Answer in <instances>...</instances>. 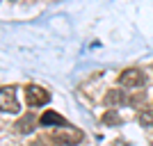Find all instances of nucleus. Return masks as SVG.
<instances>
[{
  "label": "nucleus",
  "mask_w": 153,
  "mask_h": 146,
  "mask_svg": "<svg viewBox=\"0 0 153 146\" xmlns=\"http://www.w3.org/2000/svg\"><path fill=\"white\" fill-rule=\"evenodd\" d=\"M137 121L142 128H153V110H140Z\"/></svg>",
  "instance_id": "0eeeda50"
},
{
  "label": "nucleus",
  "mask_w": 153,
  "mask_h": 146,
  "mask_svg": "<svg viewBox=\"0 0 153 146\" xmlns=\"http://www.w3.org/2000/svg\"><path fill=\"white\" fill-rule=\"evenodd\" d=\"M123 103H126L123 91H117V89L108 91V96H105V105H123Z\"/></svg>",
  "instance_id": "423d86ee"
},
{
  "label": "nucleus",
  "mask_w": 153,
  "mask_h": 146,
  "mask_svg": "<svg viewBox=\"0 0 153 146\" xmlns=\"http://www.w3.org/2000/svg\"><path fill=\"white\" fill-rule=\"evenodd\" d=\"M53 139L59 142V144H64V146H76V144L82 142V133H80L78 128H73V126H62V128H57V130L53 133Z\"/></svg>",
  "instance_id": "f257e3e1"
},
{
  "label": "nucleus",
  "mask_w": 153,
  "mask_h": 146,
  "mask_svg": "<svg viewBox=\"0 0 153 146\" xmlns=\"http://www.w3.org/2000/svg\"><path fill=\"white\" fill-rule=\"evenodd\" d=\"M0 107H2L5 114H19V103H16L14 87H2V91H0Z\"/></svg>",
  "instance_id": "7ed1b4c3"
},
{
  "label": "nucleus",
  "mask_w": 153,
  "mask_h": 146,
  "mask_svg": "<svg viewBox=\"0 0 153 146\" xmlns=\"http://www.w3.org/2000/svg\"><path fill=\"white\" fill-rule=\"evenodd\" d=\"M25 101L30 107H41V105H46L51 101V94L44 87H39V84H27L25 87Z\"/></svg>",
  "instance_id": "f03ea898"
},
{
  "label": "nucleus",
  "mask_w": 153,
  "mask_h": 146,
  "mask_svg": "<svg viewBox=\"0 0 153 146\" xmlns=\"http://www.w3.org/2000/svg\"><path fill=\"white\" fill-rule=\"evenodd\" d=\"M39 123L44 128H62V126H66L64 116L57 114V112H53V110H46L44 114H41V119H39Z\"/></svg>",
  "instance_id": "39448f33"
},
{
  "label": "nucleus",
  "mask_w": 153,
  "mask_h": 146,
  "mask_svg": "<svg viewBox=\"0 0 153 146\" xmlns=\"http://www.w3.org/2000/svg\"><path fill=\"white\" fill-rule=\"evenodd\" d=\"M119 84L121 87H142L144 84V73L140 69H126L119 76Z\"/></svg>",
  "instance_id": "20e7f679"
},
{
  "label": "nucleus",
  "mask_w": 153,
  "mask_h": 146,
  "mask_svg": "<svg viewBox=\"0 0 153 146\" xmlns=\"http://www.w3.org/2000/svg\"><path fill=\"white\" fill-rule=\"evenodd\" d=\"M32 126H34V119H32L30 114L27 116H23V119L16 123V128H19V133L21 135H27V133H32Z\"/></svg>",
  "instance_id": "6e6552de"
},
{
  "label": "nucleus",
  "mask_w": 153,
  "mask_h": 146,
  "mask_svg": "<svg viewBox=\"0 0 153 146\" xmlns=\"http://www.w3.org/2000/svg\"><path fill=\"white\" fill-rule=\"evenodd\" d=\"M103 121H105V123H119V121H121V119H119V116L114 114V110H110L108 114L103 116Z\"/></svg>",
  "instance_id": "1a4fd4ad"
}]
</instances>
